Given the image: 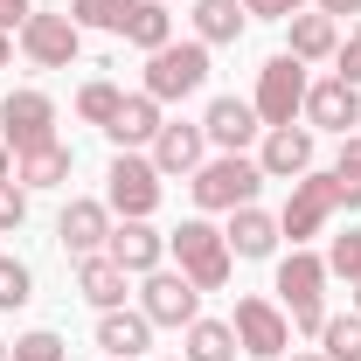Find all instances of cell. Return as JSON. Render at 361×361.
I'll use <instances>...</instances> for the list:
<instances>
[{
	"mask_svg": "<svg viewBox=\"0 0 361 361\" xmlns=\"http://www.w3.org/2000/svg\"><path fill=\"white\" fill-rule=\"evenodd\" d=\"M7 361H63V334L35 326V334H21V341L7 348Z\"/></svg>",
	"mask_w": 361,
	"mask_h": 361,
	"instance_id": "33",
	"label": "cell"
},
{
	"mask_svg": "<svg viewBox=\"0 0 361 361\" xmlns=\"http://www.w3.org/2000/svg\"><path fill=\"white\" fill-rule=\"evenodd\" d=\"M153 319L139 313V306H111V313H97V348L104 355H118V361H146L153 355Z\"/></svg>",
	"mask_w": 361,
	"mask_h": 361,
	"instance_id": "19",
	"label": "cell"
},
{
	"mask_svg": "<svg viewBox=\"0 0 361 361\" xmlns=\"http://www.w3.org/2000/svg\"><path fill=\"white\" fill-rule=\"evenodd\" d=\"M319 14H334V21H348V14H361V0H313Z\"/></svg>",
	"mask_w": 361,
	"mask_h": 361,
	"instance_id": "38",
	"label": "cell"
},
{
	"mask_svg": "<svg viewBox=\"0 0 361 361\" xmlns=\"http://www.w3.org/2000/svg\"><path fill=\"white\" fill-rule=\"evenodd\" d=\"M167 264H174L195 292H223L229 271H236V257H229L223 229L209 223V216H188L180 229H167Z\"/></svg>",
	"mask_w": 361,
	"mask_h": 361,
	"instance_id": "3",
	"label": "cell"
},
{
	"mask_svg": "<svg viewBox=\"0 0 361 361\" xmlns=\"http://www.w3.org/2000/svg\"><path fill=\"white\" fill-rule=\"evenodd\" d=\"M348 306H355V313H361V278H355V285H348Z\"/></svg>",
	"mask_w": 361,
	"mask_h": 361,
	"instance_id": "42",
	"label": "cell"
},
{
	"mask_svg": "<svg viewBox=\"0 0 361 361\" xmlns=\"http://www.w3.org/2000/svg\"><path fill=\"white\" fill-rule=\"evenodd\" d=\"M104 257H111V264H118V271L139 285L146 271L167 264V236H160L153 223H111V243H104Z\"/></svg>",
	"mask_w": 361,
	"mask_h": 361,
	"instance_id": "18",
	"label": "cell"
},
{
	"mask_svg": "<svg viewBox=\"0 0 361 361\" xmlns=\"http://www.w3.org/2000/svg\"><path fill=\"white\" fill-rule=\"evenodd\" d=\"M334 216H341V180H334V167H313V174L292 180V195L278 209V236L285 243H313V236H326Z\"/></svg>",
	"mask_w": 361,
	"mask_h": 361,
	"instance_id": "5",
	"label": "cell"
},
{
	"mask_svg": "<svg viewBox=\"0 0 361 361\" xmlns=\"http://www.w3.org/2000/svg\"><path fill=\"white\" fill-rule=\"evenodd\" d=\"M0 70H14V35L0 28Z\"/></svg>",
	"mask_w": 361,
	"mask_h": 361,
	"instance_id": "40",
	"label": "cell"
},
{
	"mask_svg": "<svg viewBox=\"0 0 361 361\" xmlns=\"http://www.w3.org/2000/svg\"><path fill=\"white\" fill-rule=\"evenodd\" d=\"M313 133H334V139H348L361 133V90L355 84H341V77H313L306 84V111H299Z\"/></svg>",
	"mask_w": 361,
	"mask_h": 361,
	"instance_id": "13",
	"label": "cell"
},
{
	"mask_svg": "<svg viewBox=\"0 0 361 361\" xmlns=\"http://www.w3.org/2000/svg\"><path fill=\"white\" fill-rule=\"evenodd\" d=\"M153 361H188V355H153Z\"/></svg>",
	"mask_w": 361,
	"mask_h": 361,
	"instance_id": "43",
	"label": "cell"
},
{
	"mask_svg": "<svg viewBox=\"0 0 361 361\" xmlns=\"http://www.w3.org/2000/svg\"><path fill=\"white\" fill-rule=\"evenodd\" d=\"M126 14H133V0H70V21H77L84 35H118Z\"/></svg>",
	"mask_w": 361,
	"mask_h": 361,
	"instance_id": "29",
	"label": "cell"
},
{
	"mask_svg": "<svg viewBox=\"0 0 361 361\" xmlns=\"http://www.w3.org/2000/svg\"><path fill=\"white\" fill-rule=\"evenodd\" d=\"M77 292H84L90 313H111V306H126V299H133V278L97 250V257H77Z\"/></svg>",
	"mask_w": 361,
	"mask_h": 361,
	"instance_id": "23",
	"label": "cell"
},
{
	"mask_svg": "<svg viewBox=\"0 0 361 361\" xmlns=\"http://www.w3.org/2000/svg\"><path fill=\"white\" fill-rule=\"evenodd\" d=\"M7 348H14V341H0V361H7Z\"/></svg>",
	"mask_w": 361,
	"mask_h": 361,
	"instance_id": "44",
	"label": "cell"
},
{
	"mask_svg": "<svg viewBox=\"0 0 361 361\" xmlns=\"http://www.w3.org/2000/svg\"><path fill=\"white\" fill-rule=\"evenodd\" d=\"M28 14H35V0H0V28H7V35H21Z\"/></svg>",
	"mask_w": 361,
	"mask_h": 361,
	"instance_id": "37",
	"label": "cell"
},
{
	"mask_svg": "<svg viewBox=\"0 0 361 361\" xmlns=\"http://www.w3.org/2000/svg\"><path fill=\"white\" fill-rule=\"evenodd\" d=\"M229 326H236V348L250 361H285V348H292V313L278 299H264V292H243Z\"/></svg>",
	"mask_w": 361,
	"mask_h": 361,
	"instance_id": "9",
	"label": "cell"
},
{
	"mask_svg": "<svg viewBox=\"0 0 361 361\" xmlns=\"http://www.w3.org/2000/svg\"><path fill=\"white\" fill-rule=\"evenodd\" d=\"M28 299H35V271L21 257H0V313H21Z\"/></svg>",
	"mask_w": 361,
	"mask_h": 361,
	"instance_id": "32",
	"label": "cell"
},
{
	"mask_svg": "<svg viewBox=\"0 0 361 361\" xmlns=\"http://www.w3.org/2000/svg\"><path fill=\"white\" fill-rule=\"evenodd\" d=\"M326 278H341V285H355L361 278V229H341V236H326Z\"/></svg>",
	"mask_w": 361,
	"mask_h": 361,
	"instance_id": "30",
	"label": "cell"
},
{
	"mask_svg": "<svg viewBox=\"0 0 361 361\" xmlns=\"http://www.w3.org/2000/svg\"><path fill=\"white\" fill-rule=\"evenodd\" d=\"M223 243H229V257H243V264H264V257H278V216H271L264 202H243V209H229V223H223Z\"/></svg>",
	"mask_w": 361,
	"mask_h": 361,
	"instance_id": "17",
	"label": "cell"
},
{
	"mask_svg": "<svg viewBox=\"0 0 361 361\" xmlns=\"http://www.w3.org/2000/svg\"><path fill=\"white\" fill-rule=\"evenodd\" d=\"M313 0H243V14L250 21H292V14H306Z\"/></svg>",
	"mask_w": 361,
	"mask_h": 361,
	"instance_id": "35",
	"label": "cell"
},
{
	"mask_svg": "<svg viewBox=\"0 0 361 361\" xmlns=\"http://www.w3.org/2000/svg\"><path fill=\"white\" fill-rule=\"evenodd\" d=\"M326 257H319L313 243H292L285 257H278V306L292 313V334H306V341H319V326H326Z\"/></svg>",
	"mask_w": 361,
	"mask_h": 361,
	"instance_id": "1",
	"label": "cell"
},
{
	"mask_svg": "<svg viewBox=\"0 0 361 361\" xmlns=\"http://www.w3.org/2000/svg\"><path fill=\"white\" fill-rule=\"evenodd\" d=\"M334 77H341V84H355V90H361V35H348V42L334 49Z\"/></svg>",
	"mask_w": 361,
	"mask_h": 361,
	"instance_id": "36",
	"label": "cell"
},
{
	"mask_svg": "<svg viewBox=\"0 0 361 361\" xmlns=\"http://www.w3.org/2000/svg\"><path fill=\"white\" fill-rule=\"evenodd\" d=\"M133 299H139V313L153 319V326H167V334H188V326L202 319V292H195V285H188V278H180L174 264L146 271Z\"/></svg>",
	"mask_w": 361,
	"mask_h": 361,
	"instance_id": "10",
	"label": "cell"
},
{
	"mask_svg": "<svg viewBox=\"0 0 361 361\" xmlns=\"http://www.w3.org/2000/svg\"><path fill=\"white\" fill-rule=\"evenodd\" d=\"M146 160L160 167V180H188L202 160H209V133H202V118H195V126H188V118H167L160 139L146 146Z\"/></svg>",
	"mask_w": 361,
	"mask_h": 361,
	"instance_id": "16",
	"label": "cell"
},
{
	"mask_svg": "<svg viewBox=\"0 0 361 361\" xmlns=\"http://www.w3.org/2000/svg\"><path fill=\"white\" fill-rule=\"evenodd\" d=\"M0 180H14V146L0 139Z\"/></svg>",
	"mask_w": 361,
	"mask_h": 361,
	"instance_id": "39",
	"label": "cell"
},
{
	"mask_svg": "<svg viewBox=\"0 0 361 361\" xmlns=\"http://www.w3.org/2000/svg\"><path fill=\"white\" fill-rule=\"evenodd\" d=\"M104 361H118V355H104Z\"/></svg>",
	"mask_w": 361,
	"mask_h": 361,
	"instance_id": "46",
	"label": "cell"
},
{
	"mask_svg": "<svg viewBox=\"0 0 361 361\" xmlns=\"http://www.w3.org/2000/svg\"><path fill=\"white\" fill-rule=\"evenodd\" d=\"M243 28H250L243 0H195V42H209V49H236V42H243Z\"/></svg>",
	"mask_w": 361,
	"mask_h": 361,
	"instance_id": "24",
	"label": "cell"
},
{
	"mask_svg": "<svg viewBox=\"0 0 361 361\" xmlns=\"http://www.w3.org/2000/svg\"><path fill=\"white\" fill-rule=\"evenodd\" d=\"M21 223H28V188L21 180H0V236H14Z\"/></svg>",
	"mask_w": 361,
	"mask_h": 361,
	"instance_id": "34",
	"label": "cell"
},
{
	"mask_svg": "<svg viewBox=\"0 0 361 361\" xmlns=\"http://www.w3.org/2000/svg\"><path fill=\"white\" fill-rule=\"evenodd\" d=\"M111 209H104V195H70L63 202V216H56V236H63V250L70 257H97L104 243H111Z\"/></svg>",
	"mask_w": 361,
	"mask_h": 361,
	"instance_id": "15",
	"label": "cell"
},
{
	"mask_svg": "<svg viewBox=\"0 0 361 361\" xmlns=\"http://www.w3.org/2000/svg\"><path fill=\"white\" fill-rule=\"evenodd\" d=\"M160 7H174V0H160Z\"/></svg>",
	"mask_w": 361,
	"mask_h": 361,
	"instance_id": "45",
	"label": "cell"
},
{
	"mask_svg": "<svg viewBox=\"0 0 361 361\" xmlns=\"http://www.w3.org/2000/svg\"><path fill=\"white\" fill-rule=\"evenodd\" d=\"M14 49H21L28 70H70V63L84 56V28L70 21V7H63V14H56V7H35V14L21 21Z\"/></svg>",
	"mask_w": 361,
	"mask_h": 361,
	"instance_id": "8",
	"label": "cell"
},
{
	"mask_svg": "<svg viewBox=\"0 0 361 361\" xmlns=\"http://www.w3.org/2000/svg\"><path fill=\"white\" fill-rule=\"evenodd\" d=\"M77 167V146L70 139H42V146H28V153H14V180L28 188V195H42V188H63Z\"/></svg>",
	"mask_w": 361,
	"mask_h": 361,
	"instance_id": "21",
	"label": "cell"
},
{
	"mask_svg": "<svg viewBox=\"0 0 361 361\" xmlns=\"http://www.w3.org/2000/svg\"><path fill=\"white\" fill-rule=\"evenodd\" d=\"M160 126H167V104H153L146 90H133V97L118 104V118L104 126V139H111L118 153H146V146L160 139Z\"/></svg>",
	"mask_w": 361,
	"mask_h": 361,
	"instance_id": "20",
	"label": "cell"
},
{
	"mask_svg": "<svg viewBox=\"0 0 361 361\" xmlns=\"http://www.w3.org/2000/svg\"><path fill=\"white\" fill-rule=\"evenodd\" d=\"M118 104H126V90L111 84V77H90V84L77 90V118H84V126H97V133L118 118Z\"/></svg>",
	"mask_w": 361,
	"mask_h": 361,
	"instance_id": "28",
	"label": "cell"
},
{
	"mask_svg": "<svg viewBox=\"0 0 361 361\" xmlns=\"http://www.w3.org/2000/svg\"><path fill=\"white\" fill-rule=\"evenodd\" d=\"M188 195H195V216H229L264 195V167H257V153H209L188 174Z\"/></svg>",
	"mask_w": 361,
	"mask_h": 361,
	"instance_id": "2",
	"label": "cell"
},
{
	"mask_svg": "<svg viewBox=\"0 0 361 361\" xmlns=\"http://www.w3.org/2000/svg\"><path fill=\"white\" fill-rule=\"evenodd\" d=\"M334 49H341V21H334V14L306 7V14L285 21V56H299L306 70H313V63H334Z\"/></svg>",
	"mask_w": 361,
	"mask_h": 361,
	"instance_id": "22",
	"label": "cell"
},
{
	"mask_svg": "<svg viewBox=\"0 0 361 361\" xmlns=\"http://www.w3.org/2000/svg\"><path fill=\"white\" fill-rule=\"evenodd\" d=\"M180 341H188V348H180L188 361H236L243 355V348H236V326H229V319H209V313L195 319Z\"/></svg>",
	"mask_w": 361,
	"mask_h": 361,
	"instance_id": "26",
	"label": "cell"
},
{
	"mask_svg": "<svg viewBox=\"0 0 361 361\" xmlns=\"http://www.w3.org/2000/svg\"><path fill=\"white\" fill-rule=\"evenodd\" d=\"M285 361H326V355H319V348H292Z\"/></svg>",
	"mask_w": 361,
	"mask_h": 361,
	"instance_id": "41",
	"label": "cell"
},
{
	"mask_svg": "<svg viewBox=\"0 0 361 361\" xmlns=\"http://www.w3.org/2000/svg\"><path fill=\"white\" fill-rule=\"evenodd\" d=\"M257 167H264V180H299L319 167V133L299 118V126H264V139H257Z\"/></svg>",
	"mask_w": 361,
	"mask_h": 361,
	"instance_id": "11",
	"label": "cell"
},
{
	"mask_svg": "<svg viewBox=\"0 0 361 361\" xmlns=\"http://www.w3.org/2000/svg\"><path fill=\"white\" fill-rule=\"evenodd\" d=\"M306 84H313V70H306L299 56L278 49L264 70H257V90H250L257 126H299V111H306Z\"/></svg>",
	"mask_w": 361,
	"mask_h": 361,
	"instance_id": "7",
	"label": "cell"
},
{
	"mask_svg": "<svg viewBox=\"0 0 361 361\" xmlns=\"http://www.w3.org/2000/svg\"><path fill=\"white\" fill-rule=\"evenodd\" d=\"M118 35H126L139 56H153V49L174 42V14H167L160 0H133V14H126V28H118Z\"/></svg>",
	"mask_w": 361,
	"mask_h": 361,
	"instance_id": "25",
	"label": "cell"
},
{
	"mask_svg": "<svg viewBox=\"0 0 361 361\" xmlns=\"http://www.w3.org/2000/svg\"><path fill=\"white\" fill-rule=\"evenodd\" d=\"M319 355L326 361H361V313L348 306V313H326V326H319Z\"/></svg>",
	"mask_w": 361,
	"mask_h": 361,
	"instance_id": "27",
	"label": "cell"
},
{
	"mask_svg": "<svg viewBox=\"0 0 361 361\" xmlns=\"http://www.w3.org/2000/svg\"><path fill=\"white\" fill-rule=\"evenodd\" d=\"M160 195H167V180H160V167L146 153H111V167H104V209L118 223H153Z\"/></svg>",
	"mask_w": 361,
	"mask_h": 361,
	"instance_id": "6",
	"label": "cell"
},
{
	"mask_svg": "<svg viewBox=\"0 0 361 361\" xmlns=\"http://www.w3.org/2000/svg\"><path fill=\"white\" fill-rule=\"evenodd\" d=\"M334 180H341V209H361V133L341 139V153H334Z\"/></svg>",
	"mask_w": 361,
	"mask_h": 361,
	"instance_id": "31",
	"label": "cell"
},
{
	"mask_svg": "<svg viewBox=\"0 0 361 361\" xmlns=\"http://www.w3.org/2000/svg\"><path fill=\"white\" fill-rule=\"evenodd\" d=\"M0 139H7L14 153L56 139V97L35 90V84H28V90H7V97H0Z\"/></svg>",
	"mask_w": 361,
	"mask_h": 361,
	"instance_id": "12",
	"label": "cell"
},
{
	"mask_svg": "<svg viewBox=\"0 0 361 361\" xmlns=\"http://www.w3.org/2000/svg\"><path fill=\"white\" fill-rule=\"evenodd\" d=\"M202 133H209V153H250V146L264 139V126H257L250 97L223 90V97H209V111H202Z\"/></svg>",
	"mask_w": 361,
	"mask_h": 361,
	"instance_id": "14",
	"label": "cell"
},
{
	"mask_svg": "<svg viewBox=\"0 0 361 361\" xmlns=\"http://www.w3.org/2000/svg\"><path fill=\"white\" fill-rule=\"evenodd\" d=\"M139 90L153 97V104H188V97H202L209 90V42H167L146 56V70H139Z\"/></svg>",
	"mask_w": 361,
	"mask_h": 361,
	"instance_id": "4",
	"label": "cell"
}]
</instances>
